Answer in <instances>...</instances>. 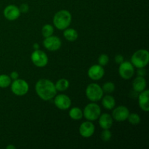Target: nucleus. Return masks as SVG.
Segmentation results:
<instances>
[{
  "instance_id": "c85d7f7f",
  "label": "nucleus",
  "mask_w": 149,
  "mask_h": 149,
  "mask_svg": "<svg viewBox=\"0 0 149 149\" xmlns=\"http://www.w3.org/2000/svg\"><path fill=\"white\" fill-rule=\"evenodd\" d=\"M19 10H20V13H26L29 12V7L27 4H25V3H23V4H22L20 6V7H19Z\"/></svg>"
},
{
  "instance_id": "423d86ee",
  "label": "nucleus",
  "mask_w": 149,
  "mask_h": 149,
  "mask_svg": "<svg viewBox=\"0 0 149 149\" xmlns=\"http://www.w3.org/2000/svg\"><path fill=\"white\" fill-rule=\"evenodd\" d=\"M10 86L13 94L17 96L25 95L29 90V85L27 81L21 79L13 80V82L11 83Z\"/></svg>"
},
{
  "instance_id": "b1692460",
  "label": "nucleus",
  "mask_w": 149,
  "mask_h": 149,
  "mask_svg": "<svg viewBox=\"0 0 149 149\" xmlns=\"http://www.w3.org/2000/svg\"><path fill=\"white\" fill-rule=\"evenodd\" d=\"M127 120H128V122H129L131 125H137L141 122V117H140L139 115L136 113H130Z\"/></svg>"
},
{
  "instance_id": "4be33fe9",
  "label": "nucleus",
  "mask_w": 149,
  "mask_h": 149,
  "mask_svg": "<svg viewBox=\"0 0 149 149\" xmlns=\"http://www.w3.org/2000/svg\"><path fill=\"white\" fill-rule=\"evenodd\" d=\"M12 83V79L10 76L7 74H1L0 75V87L1 88H7L10 87Z\"/></svg>"
},
{
  "instance_id": "4468645a",
  "label": "nucleus",
  "mask_w": 149,
  "mask_h": 149,
  "mask_svg": "<svg viewBox=\"0 0 149 149\" xmlns=\"http://www.w3.org/2000/svg\"><path fill=\"white\" fill-rule=\"evenodd\" d=\"M3 13H4V16L5 17V18L10 21L17 20L20 15V11L19 10V7L14 4H10V5L7 6L4 8Z\"/></svg>"
},
{
  "instance_id": "5701e85b",
  "label": "nucleus",
  "mask_w": 149,
  "mask_h": 149,
  "mask_svg": "<svg viewBox=\"0 0 149 149\" xmlns=\"http://www.w3.org/2000/svg\"><path fill=\"white\" fill-rule=\"evenodd\" d=\"M54 33V27L50 24H45V26L42 27V36L45 38L50 36L53 34Z\"/></svg>"
},
{
  "instance_id": "393cba45",
  "label": "nucleus",
  "mask_w": 149,
  "mask_h": 149,
  "mask_svg": "<svg viewBox=\"0 0 149 149\" xmlns=\"http://www.w3.org/2000/svg\"><path fill=\"white\" fill-rule=\"evenodd\" d=\"M102 89H103V93L110 94V93H113V91L115 90V84L111 81H108L103 84Z\"/></svg>"
},
{
  "instance_id": "f3484780",
  "label": "nucleus",
  "mask_w": 149,
  "mask_h": 149,
  "mask_svg": "<svg viewBox=\"0 0 149 149\" xmlns=\"http://www.w3.org/2000/svg\"><path fill=\"white\" fill-rule=\"evenodd\" d=\"M146 81L143 77L138 76L132 81V87H133L134 91H135L136 93H140L143 91L146 88Z\"/></svg>"
},
{
  "instance_id": "20e7f679",
  "label": "nucleus",
  "mask_w": 149,
  "mask_h": 149,
  "mask_svg": "<svg viewBox=\"0 0 149 149\" xmlns=\"http://www.w3.org/2000/svg\"><path fill=\"white\" fill-rule=\"evenodd\" d=\"M103 93L102 87L96 83H91L86 87V96L92 102H97L101 100Z\"/></svg>"
},
{
  "instance_id": "aec40b11",
  "label": "nucleus",
  "mask_w": 149,
  "mask_h": 149,
  "mask_svg": "<svg viewBox=\"0 0 149 149\" xmlns=\"http://www.w3.org/2000/svg\"><path fill=\"white\" fill-rule=\"evenodd\" d=\"M70 118L73 120H79L83 117V111L79 107H73L68 112Z\"/></svg>"
},
{
  "instance_id": "f03ea898",
  "label": "nucleus",
  "mask_w": 149,
  "mask_h": 149,
  "mask_svg": "<svg viewBox=\"0 0 149 149\" xmlns=\"http://www.w3.org/2000/svg\"><path fill=\"white\" fill-rule=\"evenodd\" d=\"M72 16L70 12L62 10L57 12L53 17V24L58 30H65L70 26Z\"/></svg>"
},
{
  "instance_id": "7c9ffc66",
  "label": "nucleus",
  "mask_w": 149,
  "mask_h": 149,
  "mask_svg": "<svg viewBox=\"0 0 149 149\" xmlns=\"http://www.w3.org/2000/svg\"><path fill=\"white\" fill-rule=\"evenodd\" d=\"M10 78H11V79L15 80L17 79H18L19 74L17 71H13V72H11V74H10Z\"/></svg>"
},
{
  "instance_id": "6ab92c4d",
  "label": "nucleus",
  "mask_w": 149,
  "mask_h": 149,
  "mask_svg": "<svg viewBox=\"0 0 149 149\" xmlns=\"http://www.w3.org/2000/svg\"><path fill=\"white\" fill-rule=\"evenodd\" d=\"M63 36L66 40L69 42H74L78 39L79 33L77 30L74 29H65L63 32Z\"/></svg>"
},
{
  "instance_id": "412c9836",
  "label": "nucleus",
  "mask_w": 149,
  "mask_h": 149,
  "mask_svg": "<svg viewBox=\"0 0 149 149\" xmlns=\"http://www.w3.org/2000/svg\"><path fill=\"white\" fill-rule=\"evenodd\" d=\"M55 89L58 92H64L69 87V81L66 79H60L55 84Z\"/></svg>"
},
{
  "instance_id": "f8f14e48",
  "label": "nucleus",
  "mask_w": 149,
  "mask_h": 149,
  "mask_svg": "<svg viewBox=\"0 0 149 149\" xmlns=\"http://www.w3.org/2000/svg\"><path fill=\"white\" fill-rule=\"evenodd\" d=\"M87 74L90 79H91L93 81H98L101 79L105 74V70L99 64H95V65H92L90 67L87 71Z\"/></svg>"
},
{
  "instance_id": "7ed1b4c3",
  "label": "nucleus",
  "mask_w": 149,
  "mask_h": 149,
  "mask_svg": "<svg viewBox=\"0 0 149 149\" xmlns=\"http://www.w3.org/2000/svg\"><path fill=\"white\" fill-rule=\"evenodd\" d=\"M149 62V52L148 50L141 49L137 50L131 58V63L137 68H145Z\"/></svg>"
},
{
  "instance_id": "a878e982",
  "label": "nucleus",
  "mask_w": 149,
  "mask_h": 149,
  "mask_svg": "<svg viewBox=\"0 0 149 149\" xmlns=\"http://www.w3.org/2000/svg\"><path fill=\"white\" fill-rule=\"evenodd\" d=\"M112 134L109 130H103V132L100 134V138L105 142H108L111 139Z\"/></svg>"
},
{
  "instance_id": "bb28decb",
  "label": "nucleus",
  "mask_w": 149,
  "mask_h": 149,
  "mask_svg": "<svg viewBox=\"0 0 149 149\" xmlns=\"http://www.w3.org/2000/svg\"><path fill=\"white\" fill-rule=\"evenodd\" d=\"M109 55H106V54H102L99 56L98 58V63L99 65H100L101 66H105V65H107L109 63Z\"/></svg>"
},
{
  "instance_id": "1a4fd4ad",
  "label": "nucleus",
  "mask_w": 149,
  "mask_h": 149,
  "mask_svg": "<svg viewBox=\"0 0 149 149\" xmlns=\"http://www.w3.org/2000/svg\"><path fill=\"white\" fill-rule=\"evenodd\" d=\"M43 45L47 50L55 52L61 47L62 42L58 36H50L45 38L43 41Z\"/></svg>"
},
{
  "instance_id": "9d476101",
  "label": "nucleus",
  "mask_w": 149,
  "mask_h": 149,
  "mask_svg": "<svg viewBox=\"0 0 149 149\" xmlns=\"http://www.w3.org/2000/svg\"><path fill=\"white\" fill-rule=\"evenodd\" d=\"M54 103L60 110H67L71 106V100L67 95H56L54 97Z\"/></svg>"
},
{
  "instance_id": "6e6552de",
  "label": "nucleus",
  "mask_w": 149,
  "mask_h": 149,
  "mask_svg": "<svg viewBox=\"0 0 149 149\" xmlns=\"http://www.w3.org/2000/svg\"><path fill=\"white\" fill-rule=\"evenodd\" d=\"M135 74V68L129 61H124L119 64V74L124 79H130Z\"/></svg>"
},
{
  "instance_id": "9b49d317",
  "label": "nucleus",
  "mask_w": 149,
  "mask_h": 149,
  "mask_svg": "<svg viewBox=\"0 0 149 149\" xmlns=\"http://www.w3.org/2000/svg\"><path fill=\"white\" fill-rule=\"evenodd\" d=\"M130 114V111L125 106H119L114 109L112 111V118L116 122H122L127 119Z\"/></svg>"
},
{
  "instance_id": "f257e3e1",
  "label": "nucleus",
  "mask_w": 149,
  "mask_h": 149,
  "mask_svg": "<svg viewBox=\"0 0 149 149\" xmlns=\"http://www.w3.org/2000/svg\"><path fill=\"white\" fill-rule=\"evenodd\" d=\"M35 90L37 95L43 100H50L57 94L55 84L47 79H41L35 85Z\"/></svg>"
},
{
  "instance_id": "c756f323",
  "label": "nucleus",
  "mask_w": 149,
  "mask_h": 149,
  "mask_svg": "<svg viewBox=\"0 0 149 149\" xmlns=\"http://www.w3.org/2000/svg\"><path fill=\"white\" fill-rule=\"evenodd\" d=\"M146 74V71L144 68H139L137 70V75L139 77H145Z\"/></svg>"
},
{
  "instance_id": "ddd939ff",
  "label": "nucleus",
  "mask_w": 149,
  "mask_h": 149,
  "mask_svg": "<svg viewBox=\"0 0 149 149\" xmlns=\"http://www.w3.org/2000/svg\"><path fill=\"white\" fill-rule=\"evenodd\" d=\"M95 125H93V123L91 121L88 120L82 122L79 126V134L81 135V136L85 138H88L93 136L95 132Z\"/></svg>"
},
{
  "instance_id": "39448f33",
  "label": "nucleus",
  "mask_w": 149,
  "mask_h": 149,
  "mask_svg": "<svg viewBox=\"0 0 149 149\" xmlns=\"http://www.w3.org/2000/svg\"><path fill=\"white\" fill-rule=\"evenodd\" d=\"M101 114V109L95 103H90L84 107L83 111V116L87 120L94 122L97 120Z\"/></svg>"
},
{
  "instance_id": "a211bd4d",
  "label": "nucleus",
  "mask_w": 149,
  "mask_h": 149,
  "mask_svg": "<svg viewBox=\"0 0 149 149\" xmlns=\"http://www.w3.org/2000/svg\"><path fill=\"white\" fill-rule=\"evenodd\" d=\"M102 100V105L103 107L107 110H111L115 107L116 105V100H115L114 97L113 96L110 95H107L104 96L101 98Z\"/></svg>"
},
{
  "instance_id": "0eeeda50",
  "label": "nucleus",
  "mask_w": 149,
  "mask_h": 149,
  "mask_svg": "<svg viewBox=\"0 0 149 149\" xmlns=\"http://www.w3.org/2000/svg\"><path fill=\"white\" fill-rule=\"evenodd\" d=\"M31 60L33 65L39 68H43L48 63V56L45 52L40 49H35L31 55Z\"/></svg>"
},
{
  "instance_id": "473e14b6",
  "label": "nucleus",
  "mask_w": 149,
  "mask_h": 149,
  "mask_svg": "<svg viewBox=\"0 0 149 149\" xmlns=\"http://www.w3.org/2000/svg\"><path fill=\"white\" fill-rule=\"evenodd\" d=\"M6 148L7 149H15L16 147L13 145H9L6 147Z\"/></svg>"
},
{
  "instance_id": "cd10ccee",
  "label": "nucleus",
  "mask_w": 149,
  "mask_h": 149,
  "mask_svg": "<svg viewBox=\"0 0 149 149\" xmlns=\"http://www.w3.org/2000/svg\"><path fill=\"white\" fill-rule=\"evenodd\" d=\"M114 61L117 64H121L122 63H123L125 61V58H124V56L122 55L118 54V55H116L115 56Z\"/></svg>"
},
{
  "instance_id": "2eb2a0df",
  "label": "nucleus",
  "mask_w": 149,
  "mask_h": 149,
  "mask_svg": "<svg viewBox=\"0 0 149 149\" xmlns=\"http://www.w3.org/2000/svg\"><path fill=\"white\" fill-rule=\"evenodd\" d=\"M138 104L143 111H149V90H144L138 95Z\"/></svg>"
},
{
  "instance_id": "dca6fc26",
  "label": "nucleus",
  "mask_w": 149,
  "mask_h": 149,
  "mask_svg": "<svg viewBox=\"0 0 149 149\" xmlns=\"http://www.w3.org/2000/svg\"><path fill=\"white\" fill-rule=\"evenodd\" d=\"M98 119L99 125L103 130H109L113 125V119L109 113H105L100 114Z\"/></svg>"
},
{
  "instance_id": "2f4dec72",
  "label": "nucleus",
  "mask_w": 149,
  "mask_h": 149,
  "mask_svg": "<svg viewBox=\"0 0 149 149\" xmlns=\"http://www.w3.org/2000/svg\"><path fill=\"white\" fill-rule=\"evenodd\" d=\"M33 49H39V44L38 43H35V44H33Z\"/></svg>"
}]
</instances>
